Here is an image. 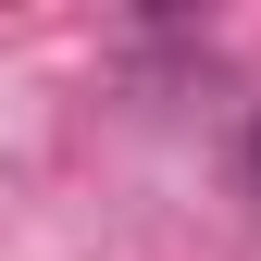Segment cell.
Here are the masks:
<instances>
[{
  "label": "cell",
  "instance_id": "cell-1",
  "mask_svg": "<svg viewBox=\"0 0 261 261\" xmlns=\"http://www.w3.org/2000/svg\"><path fill=\"white\" fill-rule=\"evenodd\" d=\"M237 199H249V212H261V112H249V124H237Z\"/></svg>",
  "mask_w": 261,
  "mask_h": 261
}]
</instances>
